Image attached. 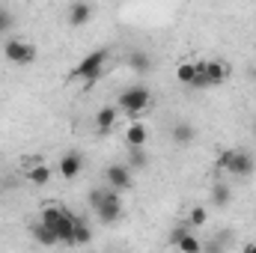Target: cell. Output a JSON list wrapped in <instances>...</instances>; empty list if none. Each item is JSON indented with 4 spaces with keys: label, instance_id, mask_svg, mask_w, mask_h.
<instances>
[{
    "label": "cell",
    "instance_id": "obj_1",
    "mask_svg": "<svg viewBox=\"0 0 256 253\" xmlns=\"http://www.w3.org/2000/svg\"><path fill=\"white\" fill-rule=\"evenodd\" d=\"M74 220H78V218H74L68 208H63V206H45L39 224H45V226L57 236L60 244H74Z\"/></svg>",
    "mask_w": 256,
    "mask_h": 253
},
{
    "label": "cell",
    "instance_id": "obj_9",
    "mask_svg": "<svg viewBox=\"0 0 256 253\" xmlns=\"http://www.w3.org/2000/svg\"><path fill=\"white\" fill-rule=\"evenodd\" d=\"M170 242L176 244L179 253H202V242H200L194 232H188V230H173Z\"/></svg>",
    "mask_w": 256,
    "mask_h": 253
},
{
    "label": "cell",
    "instance_id": "obj_4",
    "mask_svg": "<svg viewBox=\"0 0 256 253\" xmlns=\"http://www.w3.org/2000/svg\"><path fill=\"white\" fill-rule=\"evenodd\" d=\"M110 60V51L108 48H96L92 54H86L80 63L72 68V78L74 80H86V84H92V80H98L102 78V72H104V63Z\"/></svg>",
    "mask_w": 256,
    "mask_h": 253
},
{
    "label": "cell",
    "instance_id": "obj_16",
    "mask_svg": "<svg viewBox=\"0 0 256 253\" xmlns=\"http://www.w3.org/2000/svg\"><path fill=\"white\" fill-rule=\"evenodd\" d=\"M194 78H196V63H191V60H188V63H179V66H176V80H179V84L191 86Z\"/></svg>",
    "mask_w": 256,
    "mask_h": 253
},
{
    "label": "cell",
    "instance_id": "obj_12",
    "mask_svg": "<svg viewBox=\"0 0 256 253\" xmlns=\"http://www.w3.org/2000/svg\"><path fill=\"white\" fill-rule=\"evenodd\" d=\"M146 137H149L146 126H140V122H131V126H128V131H126V143H128V149H143Z\"/></svg>",
    "mask_w": 256,
    "mask_h": 253
},
{
    "label": "cell",
    "instance_id": "obj_14",
    "mask_svg": "<svg viewBox=\"0 0 256 253\" xmlns=\"http://www.w3.org/2000/svg\"><path fill=\"white\" fill-rule=\"evenodd\" d=\"M27 179H30V185H48L51 182V167H45V164H36V167H30L27 170Z\"/></svg>",
    "mask_w": 256,
    "mask_h": 253
},
{
    "label": "cell",
    "instance_id": "obj_6",
    "mask_svg": "<svg viewBox=\"0 0 256 253\" xmlns=\"http://www.w3.org/2000/svg\"><path fill=\"white\" fill-rule=\"evenodd\" d=\"M3 57L15 66H30V63H36L39 51H36V45L27 42V39H9V42L3 45Z\"/></svg>",
    "mask_w": 256,
    "mask_h": 253
},
{
    "label": "cell",
    "instance_id": "obj_15",
    "mask_svg": "<svg viewBox=\"0 0 256 253\" xmlns=\"http://www.w3.org/2000/svg\"><path fill=\"white\" fill-rule=\"evenodd\" d=\"M128 66H131L134 72H140V74H143V72H149V68H152V57H149V54H143V51H131V54H128Z\"/></svg>",
    "mask_w": 256,
    "mask_h": 253
},
{
    "label": "cell",
    "instance_id": "obj_2",
    "mask_svg": "<svg viewBox=\"0 0 256 253\" xmlns=\"http://www.w3.org/2000/svg\"><path fill=\"white\" fill-rule=\"evenodd\" d=\"M90 202H92V208H96V214H98L102 224H116L122 218V200H120L116 190H110V188L92 190L90 194Z\"/></svg>",
    "mask_w": 256,
    "mask_h": 253
},
{
    "label": "cell",
    "instance_id": "obj_7",
    "mask_svg": "<svg viewBox=\"0 0 256 253\" xmlns=\"http://www.w3.org/2000/svg\"><path fill=\"white\" fill-rule=\"evenodd\" d=\"M104 179H108V185H110V190H128L131 188V170H128L126 164H110L108 170H104Z\"/></svg>",
    "mask_w": 256,
    "mask_h": 253
},
{
    "label": "cell",
    "instance_id": "obj_24",
    "mask_svg": "<svg viewBox=\"0 0 256 253\" xmlns=\"http://www.w3.org/2000/svg\"><path fill=\"white\" fill-rule=\"evenodd\" d=\"M9 21H12V18H9V15H6V12H3V9H0V33H3V30H6V27H9Z\"/></svg>",
    "mask_w": 256,
    "mask_h": 253
},
{
    "label": "cell",
    "instance_id": "obj_19",
    "mask_svg": "<svg viewBox=\"0 0 256 253\" xmlns=\"http://www.w3.org/2000/svg\"><path fill=\"white\" fill-rule=\"evenodd\" d=\"M173 140H176L179 146L194 143V128L188 126V122H176V128H173Z\"/></svg>",
    "mask_w": 256,
    "mask_h": 253
},
{
    "label": "cell",
    "instance_id": "obj_8",
    "mask_svg": "<svg viewBox=\"0 0 256 253\" xmlns=\"http://www.w3.org/2000/svg\"><path fill=\"white\" fill-rule=\"evenodd\" d=\"M57 170H60V176L63 179H78L80 176V170H84V155L80 152H66L63 158H60V164H57Z\"/></svg>",
    "mask_w": 256,
    "mask_h": 253
},
{
    "label": "cell",
    "instance_id": "obj_25",
    "mask_svg": "<svg viewBox=\"0 0 256 253\" xmlns=\"http://www.w3.org/2000/svg\"><path fill=\"white\" fill-rule=\"evenodd\" d=\"M242 253H256V242H254V244H248V248H244Z\"/></svg>",
    "mask_w": 256,
    "mask_h": 253
},
{
    "label": "cell",
    "instance_id": "obj_18",
    "mask_svg": "<svg viewBox=\"0 0 256 253\" xmlns=\"http://www.w3.org/2000/svg\"><path fill=\"white\" fill-rule=\"evenodd\" d=\"M33 238H36L39 244H45V248H51V244H60V242H57V236H54V232H51L45 224H36V226H33Z\"/></svg>",
    "mask_w": 256,
    "mask_h": 253
},
{
    "label": "cell",
    "instance_id": "obj_17",
    "mask_svg": "<svg viewBox=\"0 0 256 253\" xmlns=\"http://www.w3.org/2000/svg\"><path fill=\"white\" fill-rule=\"evenodd\" d=\"M90 242H92V230L84 218H78L74 220V244H90Z\"/></svg>",
    "mask_w": 256,
    "mask_h": 253
},
{
    "label": "cell",
    "instance_id": "obj_22",
    "mask_svg": "<svg viewBox=\"0 0 256 253\" xmlns=\"http://www.w3.org/2000/svg\"><path fill=\"white\" fill-rule=\"evenodd\" d=\"M232 152H236V149H224V152L214 158V167H218V170H226V167H230V161H232Z\"/></svg>",
    "mask_w": 256,
    "mask_h": 253
},
{
    "label": "cell",
    "instance_id": "obj_20",
    "mask_svg": "<svg viewBox=\"0 0 256 253\" xmlns=\"http://www.w3.org/2000/svg\"><path fill=\"white\" fill-rule=\"evenodd\" d=\"M230 196H232V194H230L226 185H214V188H212V202H214V206H226Z\"/></svg>",
    "mask_w": 256,
    "mask_h": 253
},
{
    "label": "cell",
    "instance_id": "obj_23",
    "mask_svg": "<svg viewBox=\"0 0 256 253\" xmlns=\"http://www.w3.org/2000/svg\"><path fill=\"white\" fill-rule=\"evenodd\" d=\"M131 167H146V152L143 149H131Z\"/></svg>",
    "mask_w": 256,
    "mask_h": 253
},
{
    "label": "cell",
    "instance_id": "obj_3",
    "mask_svg": "<svg viewBox=\"0 0 256 253\" xmlns=\"http://www.w3.org/2000/svg\"><path fill=\"white\" fill-rule=\"evenodd\" d=\"M230 78V66L224 60H196V78H194L191 90H208L218 86Z\"/></svg>",
    "mask_w": 256,
    "mask_h": 253
},
{
    "label": "cell",
    "instance_id": "obj_26",
    "mask_svg": "<svg viewBox=\"0 0 256 253\" xmlns=\"http://www.w3.org/2000/svg\"><path fill=\"white\" fill-rule=\"evenodd\" d=\"M254 80H256V68H254Z\"/></svg>",
    "mask_w": 256,
    "mask_h": 253
},
{
    "label": "cell",
    "instance_id": "obj_10",
    "mask_svg": "<svg viewBox=\"0 0 256 253\" xmlns=\"http://www.w3.org/2000/svg\"><path fill=\"white\" fill-rule=\"evenodd\" d=\"M226 173H232V176H250V173H254V155L244 152V149H236V152H232V161H230V167H226Z\"/></svg>",
    "mask_w": 256,
    "mask_h": 253
},
{
    "label": "cell",
    "instance_id": "obj_21",
    "mask_svg": "<svg viewBox=\"0 0 256 253\" xmlns=\"http://www.w3.org/2000/svg\"><path fill=\"white\" fill-rule=\"evenodd\" d=\"M206 220H208V214H206L202 206H194L191 212H188V224H191V226H202Z\"/></svg>",
    "mask_w": 256,
    "mask_h": 253
},
{
    "label": "cell",
    "instance_id": "obj_11",
    "mask_svg": "<svg viewBox=\"0 0 256 253\" xmlns=\"http://www.w3.org/2000/svg\"><path fill=\"white\" fill-rule=\"evenodd\" d=\"M92 18V6L90 3H72L68 6V24L72 27H80V24H86Z\"/></svg>",
    "mask_w": 256,
    "mask_h": 253
},
{
    "label": "cell",
    "instance_id": "obj_5",
    "mask_svg": "<svg viewBox=\"0 0 256 253\" xmlns=\"http://www.w3.org/2000/svg\"><path fill=\"white\" fill-rule=\"evenodd\" d=\"M120 108L126 110L128 116H140V114H146V110L152 108V90H146V86H128V90H122V96H120Z\"/></svg>",
    "mask_w": 256,
    "mask_h": 253
},
{
    "label": "cell",
    "instance_id": "obj_13",
    "mask_svg": "<svg viewBox=\"0 0 256 253\" xmlns=\"http://www.w3.org/2000/svg\"><path fill=\"white\" fill-rule=\"evenodd\" d=\"M116 116H120L116 108H102V110L96 114V126H98V131H110V128L116 126Z\"/></svg>",
    "mask_w": 256,
    "mask_h": 253
}]
</instances>
